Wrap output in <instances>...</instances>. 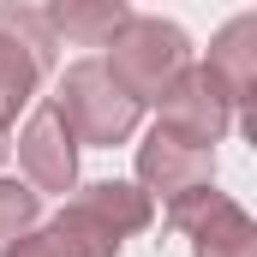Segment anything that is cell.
<instances>
[{"mask_svg":"<svg viewBox=\"0 0 257 257\" xmlns=\"http://www.w3.org/2000/svg\"><path fill=\"white\" fill-rule=\"evenodd\" d=\"M156 221V197L144 186L126 180H96V186H78L66 197V209L42 227L54 257H120L132 233H144Z\"/></svg>","mask_w":257,"mask_h":257,"instance_id":"obj_1","label":"cell"},{"mask_svg":"<svg viewBox=\"0 0 257 257\" xmlns=\"http://www.w3.org/2000/svg\"><path fill=\"white\" fill-rule=\"evenodd\" d=\"M108 72L120 78V90H126L132 102H162L192 72V42H186L180 24L150 18V12H132V24L108 48Z\"/></svg>","mask_w":257,"mask_h":257,"instance_id":"obj_2","label":"cell"},{"mask_svg":"<svg viewBox=\"0 0 257 257\" xmlns=\"http://www.w3.org/2000/svg\"><path fill=\"white\" fill-rule=\"evenodd\" d=\"M54 108H60V120L72 126V138L90 144V150H114V144H126L132 132H138V114H144V102H132L126 90H120V78L108 72V60L66 66Z\"/></svg>","mask_w":257,"mask_h":257,"instance_id":"obj_3","label":"cell"},{"mask_svg":"<svg viewBox=\"0 0 257 257\" xmlns=\"http://www.w3.org/2000/svg\"><path fill=\"white\" fill-rule=\"evenodd\" d=\"M54 48L60 36L48 24V6H0V120L36 102V84L54 66Z\"/></svg>","mask_w":257,"mask_h":257,"instance_id":"obj_4","label":"cell"},{"mask_svg":"<svg viewBox=\"0 0 257 257\" xmlns=\"http://www.w3.org/2000/svg\"><path fill=\"white\" fill-rule=\"evenodd\" d=\"M138 180L150 197H162L174 209L180 197L215 186V150H197L186 138H174L168 126H150V138L138 144Z\"/></svg>","mask_w":257,"mask_h":257,"instance_id":"obj_5","label":"cell"},{"mask_svg":"<svg viewBox=\"0 0 257 257\" xmlns=\"http://www.w3.org/2000/svg\"><path fill=\"white\" fill-rule=\"evenodd\" d=\"M168 221L180 233H192V257H257V221L215 186L180 197L168 209Z\"/></svg>","mask_w":257,"mask_h":257,"instance_id":"obj_6","label":"cell"},{"mask_svg":"<svg viewBox=\"0 0 257 257\" xmlns=\"http://www.w3.org/2000/svg\"><path fill=\"white\" fill-rule=\"evenodd\" d=\"M156 108H162L156 126H168L174 138H186V144H197V150H215L221 132L233 126V102H227V90H221L203 66H192Z\"/></svg>","mask_w":257,"mask_h":257,"instance_id":"obj_7","label":"cell"},{"mask_svg":"<svg viewBox=\"0 0 257 257\" xmlns=\"http://www.w3.org/2000/svg\"><path fill=\"white\" fill-rule=\"evenodd\" d=\"M18 162H24L36 192H72L78 186V138H72V126L60 120L54 102H42L30 114V126L18 138Z\"/></svg>","mask_w":257,"mask_h":257,"instance_id":"obj_8","label":"cell"},{"mask_svg":"<svg viewBox=\"0 0 257 257\" xmlns=\"http://www.w3.org/2000/svg\"><path fill=\"white\" fill-rule=\"evenodd\" d=\"M203 72L227 90V102H239V108L257 102V12L227 18V24L209 36V60H203Z\"/></svg>","mask_w":257,"mask_h":257,"instance_id":"obj_9","label":"cell"},{"mask_svg":"<svg viewBox=\"0 0 257 257\" xmlns=\"http://www.w3.org/2000/svg\"><path fill=\"white\" fill-rule=\"evenodd\" d=\"M48 24L66 42H84V48H114V36L132 24L126 0H66V6H48Z\"/></svg>","mask_w":257,"mask_h":257,"instance_id":"obj_10","label":"cell"},{"mask_svg":"<svg viewBox=\"0 0 257 257\" xmlns=\"http://www.w3.org/2000/svg\"><path fill=\"white\" fill-rule=\"evenodd\" d=\"M36 221H42V192L18 186V180H0V257L12 251L18 239H30Z\"/></svg>","mask_w":257,"mask_h":257,"instance_id":"obj_11","label":"cell"},{"mask_svg":"<svg viewBox=\"0 0 257 257\" xmlns=\"http://www.w3.org/2000/svg\"><path fill=\"white\" fill-rule=\"evenodd\" d=\"M6 257H54V245H48V233H30V239H18Z\"/></svg>","mask_w":257,"mask_h":257,"instance_id":"obj_12","label":"cell"},{"mask_svg":"<svg viewBox=\"0 0 257 257\" xmlns=\"http://www.w3.org/2000/svg\"><path fill=\"white\" fill-rule=\"evenodd\" d=\"M239 132H245V144H251V150H257V102H251V108H245V114H239Z\"/></svg>","mask_w":257,"mask_h":257,"instance_id":"obj_13","label":"cell"},{"mask_svg":"<svg viewBox=\"0 0 257 257\" xmlns=\"http://www.w3.org/2000/svg\"><path fill=\"white\" fill-rule=\"evenodd\" d=\"M6 150H12V138H6V120H0V162H6Z\"/></svg>","mask_w":257,"mask_h":257,"instance_id":"obj_14","label":"cell"}]
</instances>
